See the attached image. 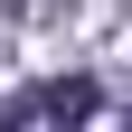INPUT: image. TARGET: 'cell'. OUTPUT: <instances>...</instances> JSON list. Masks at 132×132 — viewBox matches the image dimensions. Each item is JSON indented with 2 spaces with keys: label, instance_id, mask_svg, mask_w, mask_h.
<instances>
[{
  "label": "cell",
  "instance_id": "cell-1",
  "mask_svg": "<svg viewBox=\"0 0 132 132\" xmlns=\"http://www.w3.org/2000/svg\"><path fill=\"white\" fill-rule=\"evenodd\" d=\"M94 113H104L94 76H38V85H19L0 104V123H94Z\"/></svg>",
  "mask_w": 132,
  "mask_h": 132
}]
</instances>
